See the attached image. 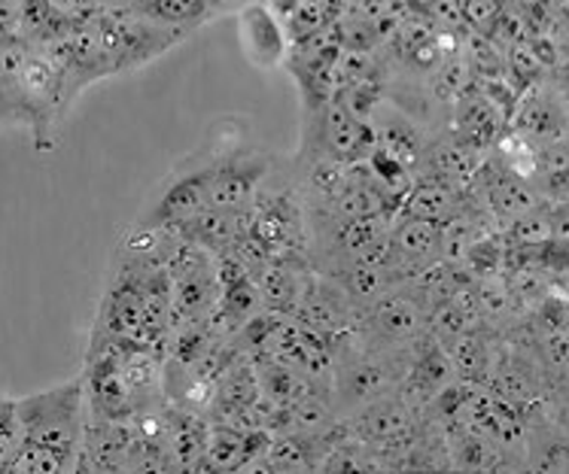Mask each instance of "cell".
<instances>
[{
    "instance_id": "6da1fadb",
    "label": "cell",
    "mask_w": 569,
    "mask_h": 474,
    "mask_svg": "<svg viewBox=\"0 0 569 474\" xmlns=\"http://www.w3.org/2000/svg\"><path fill=\"white\" fill-rule=\"evenodd\" d=\"M92 22L113 73L143 68L189 37L187 28L152 22L131 7H117V10L98 7V12H92Z\"/></svg>"
},
{
    "instance_id": "7a4b0ae2",
    "label": "cell",
    "mask_w": 569,
    "mask_h": 474,
    "mask_svg": "<svg viewBox=\"0 0 569 474\" xmlns=\"http://www.w3.org/2000/svg\"><path fill=\"white\" fill-rule=\"evenodd\" d=\"M16 405L22 416L24 441L47 444L56 451L73 453V456L80 453L82 432H86V420H89L82 377L16 399Z\"/></svg>"
},
{
    "instance_id": "3957f363",
    "label": "cell",
    "mask_w": 569,
    "mask_h": 474,
    "mask_svg": "<svg viewBox=\"0 0 569 474\" xmlns=\"http://www.w3.org/2000/svg\"><path fill=\"white\" fill-rule=\"evenodd\" d=\"M375 128L366 119H357L338 104L336 98L315 113H305L302 147H299V164L315 159H332V162H362L375 150Z\"/></svg>"
},
{
    "instance_id": "277c9868",
    "label": "cell",
    "mask_w": 569,
    "mask_h": 474,
    "mask_svg": "<svg viewBox=\"0 0 569 474\" xmlns=\"http://www.w3.org/2000/svg\"><path fill=\"white\" fill-rule=\"evenodd\" d=\"M271 177V155L250 147L226 152L210 180V208L217 210H244L262 192Z\"/></svg>"
},
{
    "instance_id": "5b68a950",
    "label": "cell",
    "mask_w": 569,
    "mask_h": 474,
    "mask_svg": "<svg viewBox=\"0 0 569 474\" xmlns=\"http://www.w3.org/2000/svg\"><path fill=\"white\" fill-rule=\"evenodd\" d=\"M238 37L244 59L259 70H274L287 64L290 56V37L280 22V16L266 0H253L244 10H238Z\"/></svg>"
},
{
    "instance_id": "8992f818",
    "label": "cell",
    "mask_w": 569,
    "mask_h": 474,
    "mask_svg": "<svg viewBox=\"0 0 569 474\" xmlns=\"http://www.w3.org/2000/svg\"><path fill=\"white\" fill-rule=\"evenodd\" d=\"M131 441V420H104L89 414L77 453V472H126Z\"/></svg>"
},
{
    "instance_id": "52a82bcc",
    "label": "cell",
    "mask_w": 569,
    "mask_h": 474,
    "mask_svg": "<svg viewBox=\"0 0 569 474\" xmlns=\"http://www.w3.org/2000/svg\"><path fill=\"white\" fill-rule=\"evenodd\" d=\"M485 155L488 152H476L472 147H466L463 140L453 138L451 128H448L442 138H427L415 177H432V180H442L448 185H469L485 162Z\"/></svg>"
},
{
    "instance_id": "ba28073f",
    "label": "cell",
    "mask_w": 569,
    "mask_h": 474,
    "mask_svg": "<svg viewBox=\"0 0 569 474\" xmlns=\"http://www.w3.org/2000/svg\"><path fill=\"white\" fill-rule=\"evenodd\" d=\"M451 110V134L457 140H463L466 147H472L476 152L493 150V143L506 131V113L490 101L488 94L478 92V89L460 98Z\"/></svg>"
},
{
    "instance_id": "9c48e42d",
    "label": "cell",
    "mask_w": 569,
    "mask_h": 474,
    "mask_svg": "<svg viewBox=\"0 0 569 474\" xmlns=\"http://www.w3.org/2000/svg\"><path fill=\"white\" fill-rule=\"evenodd\" d=\"M390 241H393L396 253H399V262L406 268L408 280L423 268L442 262V225L439 222L396 213Z\"/></svg>"
},
{
    "instance_id": "30bf717a",
    "label": "cell",
    "mask_w": 569,
    "mask_h": 474,
    "mask_svg": "<svg viewBox=\"0 0 569 474\" xmlns=\"http://www.w3.org/2000/svg\"><path fill=\"white\" fill-rule=\"evenodd\" d=\"M369 122H372L375 128V143H378V150H383L387 155H393V159H399L406 168L415 171L420 162V152L427 147L423 128L408 117V113H402L399 107L387 104V98L375 107V113Z\"/></svg>"
},
{
    "instance_id": "8fae6325",
    "label": "cell",
    "mask_w": 569,
    "mask_h": 474,
    "mask_svg": "<svg viewBox=\"0 0 569 474\" xmlns=\"http://www.w3.org/2000/svg\"><path fill=\"white\" fill-rule=\"evenodd\" d=\"M250 229V208L244 210H217L208 208L201 210L198 216H192L183 225H177L171 232H177L180 238H187L201 250H208L213 255H222L232 250L234 243L241 241Z\"/></svg>"
},
{
    "instance_id": "7c38bea8",
    "label": "cell",
    "mask_w": 569,
    "mask_h": 474,
    "mask_svg": "<svg viewBox=\"0 0 569 474\" xmlns=\"http://www.w3.org/2000/svg\"><path fill=\"white\" fill-rule=\"evenodd\" d=\"M466 189L469 185H448L442 180H432V177H415V183L406 192V198L399 201L402 216H418V220L430 222H448L457 213H463L469 208L466 201Z\"/></svg>"
},
{
    "instance_id": "4fadbf2b",
    "label": "cell",
    "mask_w": 569,
    "mask_h": 474,
    "mask_svg": "<svg viewBox=\"0 0 569 474\" xmlns=\"http://www.w3.org/2000/svg\"><path fill=\"white\" fill-rule=\"evenodd\" d=\"M500 347V332H493L488 325H472L451 341H445L442 350L451 362L457 381L463 383H485L493 356Z\"/></svg>"
},
{
    "instance_id": "5bb4252c",
    "label": "cell",
    "mask_w": 569,
    "mask_h": 474,
    "mask_svg": "<svg viewBox=\"0 0 569 474\" xmlns=\"http://www.w3.org/2000/svg\"><path fill=\"white\" fill-rule=\"evenodd\" d=\"M128 7L152 22L174 24V28H187V31L208 22L204 0H128Z\"/></svg>"
},
{
    "instance_id": "9a60e30c",
    "label": "cell",
    "mask_w": 569,
    "mask_h": 474,
    "mask_svg": "<svg viewBox=\"0 0 569 474\" xmlns=\"http://www.w3.org/2000/svg\"><path fill=\"white\" fill-rule=\"evenodd\" d=\"M77 472V456L73 453L56 451L47 444H34L24 441L22 447L16 451V456L7 465V474H64Z\"/></svg>"
},
{
    "instance_id": "2e32d148",
    "label": "cell",
    "mask_w": 569,
    "mask_h": 474,
    "mask_svg": "<svg viewBox=\"0 0 569 474\" xmlns=\"http://www.w3.org/2000/svg\"><path fill=\"white\" fill-rule=\"evenodd\" d=\"M24 444L22 416H19V405L16 399L0 395V472H7V465L16 456V451Z\"/></svg>"
},
{
    "instance_id": "e0dca14e",
    "label": "cell",
    "mask_w": 569,
    "mask_h": 474,
    "mask_svg": "<svg viewBox=\"0 0 569 474\" xmlns=\"http://www.w3.org/2000/svg\"><path fill=\"white\" fill-rule=\"evenodd\" d=\"M460 7H463L466 28L476 34H488L490 24L506 10V0H460Z\"/></svg>"
},
{
    "instance_id": "ac0fdd59",
    "label": "cell",
    "mask_w": 569,
    "mask_h": 474,
    "mask_svg": "<svg viewBox=\"0 0 569 474\" xmlns=\"http://www.w3.org/2000/svg\"><path fill=\"white\" fill-rule=\"evenodd\" d=\"M423 16L430 19L436 31L460 34V31L466 28L463 7H460V0H432L430 7L423 10Z\"/></svg>"
},
{
    "instance_id": "d6986e66",
    "label": "cell",
    "mask_w": 569,
    "mask_h": 474,
    "mask_svg": "<svg viewBox=\"0 0 569 474\" xmlns=\"http://www.w3.org/2000/svg\"><path fill=\"white\" fill-rule=\"evenodd\" d=\"M52 16H59L64 22H82L92 12H98V0H43Z\"/></svg>"
},
{
    "instance_id": "ffe728a7",
    "label": "cell",
    "mask_w": 569,
    "mask_h": 474,
    "mask_svg": "<svg viewBox=\"0 0 569 474\" xmlns=\"http://www.w3.org/2000/svg\"><path fill=\"white\" fill-rule=\"evenodd\" d=\"M247 3H253V0H204V7H208V19H213V16H229V12L244 10Z\"/></svg>"
},
{
    "instance_id": "44dd1931",
    "label": "cell",
    "mask_w": 569,
    "mask_h": 474,
    "mask_svg": "<svg viewBox=\"0 0 569 474\" xmlns=\"http://www.w3.org/2000/svg\"><path fill=\"white\" fill-rule=\"evenodd\" d=\"M432 0H411V7H418V10H427Z\"/></svg>"
},
{
    "instance_id": "7402d4cb",
    "label": "cell",
    "mask_w": 569,
    "mask_h": 474,
    "mask_svg": "<svg viewBox=\"0 0 569 474\" xmlns=\"http://www.w3.org/2000/svg\"><path fill=\"white\" fill-rule=\"evenodd\" d=\"M0 122H3V113H0Z\"/></svg>"
}]
</instances>
